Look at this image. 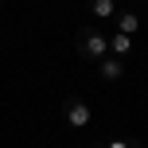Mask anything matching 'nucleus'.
I'll use <instances>...</instances> for the list:
<instances>
[{
	"label": "nucleus",
	"mask_w": 148,
	"mask_h": 148,
	"mask_svg": "<svg viewBox=\"0 0 148 148\" xmlns=\"http://www.w3.org/2000/svg\"><path fill=\"white\" fill-rule=\"evenodd\" d=\"M78 55H82V59H97V62H101L105 55H109V39H105L101 31H94V27L78 31Z\"/></svg>",
	"instance_id": "nucleus-1"
},
{
	"label": "nucleus",
	"mask_w": 148,
	"mask_h": 148,
	"mask_svg": "<svg viewBox=\"0 0 148 148\" xmlns=\"http://www.w3.org/2000/svg\"><path fill=\"white\" fill-rule=\"evenodd\" d=\"M62 117H66V125H70V129H86L94 113H90V105L82 101V97H70V101L62 105Z\"/></svg>",
	"instance_id": "nucleus-2"
},
{
	"label": "nucleus",
	"mask_w": 148,
	"mask_h": 148,
	"mask_svg": "<svg viewBox=\"0 0 148 148\" xmlns=\"http://www.w3.org/2000/svg\"><path fill=\"white\" fill-rule=\"evenodd\" d=\"M121 74H125V59H117V55H105V59H101V78H105V82H117Z\"/></svg>",
	"instance_id": "nucleus-3"
},
{
	"label": "nucleus",
	"mask_w": 148,
	"mask_h": 148,
	"mask_svg": "<svg viewBox=\"0 0 148 148\" xmlns=\"http://www.w3.org/2000/svg\"><path fill=\"white\" fill-rule=\"evenodd\" d=\"M129 51H133V35H125V31H113V35H109V55L125 59Z\"/></svg>",
	"instance_id": "nucleus-4"
},
{
	"label": "nucleus",
	"mask_w": 148,
	"mask_h": 148,
	"mask_svg": "<svg viewBox=\"0 0 148 148\" xmlns=\"http://www.w3.org/2000/svg\"><path fill=\"white\" fill-rule=\"evenodd\" d=\"M90 12L97 20H113L117 16V0H90Z\"/></svg>",
	"instance_id": "nucleus-5"
},
{
	"label": "nucleus",
	"mask_w": 148,
	"mask_h": 148,
	"mask_svg": "<svg viewBox=\"0 0 148 148\" xmlns=\"http://www.w3.org/2000/svg\"><path fill=\"white\" fill-rule=\"evenodd\" d=\"M136 27H140V20H136V12H121V16H117V31H125V35H133Z\"/></svg>",
	"instance_id": "nucleus-6"
},
{
	"label": "nucleus",
	"mask_w": 148,
	"mask_h": 148,
	"mask_svg": "<svg viewBox=\"0 0 148 148\" xmlns=\"http://www.w3.org/2000/svg\"><path fill=\"white\" fill-rule=\"evenodd\" d=\"M105 148H140L136 140H113V144H105Z\"/></svg>",
	"instance_id": "nucleus-7"
}]
</instances>
